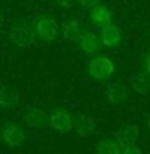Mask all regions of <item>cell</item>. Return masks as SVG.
<instances>
[{
    "label": "cell",
    "instance_id": "obj_4",
    "mask_svg": "<svg viewBox=\"0 0 150 154\" xmlns=\"http://www.w3.org/2000/svg\"><path fill=\"white\" fill-rule=\"evenodd\" d=\"M0 137H2L3 143L8 148H18L21 146L23 141L26 140V133L21 128V125L15 120H5L0 130Z\"/></svg>",
    "mask_w": 150,
    "mask_h": 154
},
{
    "label": "cell",
    "instance_id": "obj_6",
    "mask_svg": "<svg viewBox=\"0 0 150 154\" xmlns=\"http://www.w3.org/2000/svg\"><path fill=\"white\" fill-rule=\"evenodd\" d=\"M94 149L100 154H123V144L119 143L118 137L108 133H99Z\"/></svg>",
    "mask_w": 150,
    "mask_h": 154
},
{
    "label": "cell",
    "instance_id": "obj_7",
    "mask_svg": "<svg viewBox=\"0 0 150 154\" xmlns=\"http://www.w3.org/2000/svg\"><path fill=\"white\" fill-rule=\"evenodd\" d=\"M79 48L81 51L87 56H92V55H97L102 48V38H100V34H97L94 31H84V34L81 35L79 38Z\"/></svg>",
    "mask_w": 150,
    "mask_h": 154
},
{
    "label": "cell",
    "instance_id": "obj_15",
    "mask_svg": "<svg viewBox=\"0 0 150 154\" xmlns=\"http://www.w3.org/2000/svg\"><path fill=\"white\" fill-rule=\"evenodd\" d=\"M129 84L134 88L135 93H139V95L150 93V75L145 71L142 74H132L129 77Z\"/></svg>",
    "mask_w": 150,
    "mask_h": 154
},
{
    "label": "cell",
    "instance_id": "obj_5",
    "mask_svg": "<svg viewBox=\"0 0 150 154\" xmlns=\"http://www.w3.org/2000/svg\"><path fill=\"white\" fill-rule=\"evenodd\" d=\"M48 124H50V127L55 132L65 133V132L73 130L74 119H73L70 111H66L63 108H57V109H52L50 114H48Z\"/></svg>",
    "mask_w": 150,
    "mask_h": 154
},
{
    "label": "cell",
    "instance_id": "obj_10",
    "mask_svg": "<svg viewBox=\"0 0 150 154\" xmlns=\"http://www.w3.org/2000/svg\"><path fill=\"white\" fill-rule=\"evenodd\" d=\"M100 31V38H102V43H103V47H108V48H115L118 47L121 40H123V32H121V29L116 26V24H106L103 26Z\"/></svg>",
    "mask_w": 150,
    "mask_h": 154
},
{
    "label": "cell",
    "instance_id": "obj_17",
    "mask_svg": "<svg viewBox=\"0 0 150 154\" xmlns=\"http://www.w3.org/2000/svg\"><path fill=\"white\" fill-rule=\"evenodd\" d=\"M123 154H142V148L135 146V144H126L123 146Z\"/></svg>",
    "mask_w": 150,
    "mask_h": 154
},
{
    "label": "cell",
    "instance_id": "obj_1",
    "mask_svg": "<svg viewBox=\"0 0 150 154\" xmlns=\"http://www.w3.org/2000/svg\"><path fill=\"white\" fill-rule=\"evenodd\" d=\"M37 32L36 27H34V23H16L15 26H11L8 32V38L10 42L15 43L19 48H29L34 43V38H36Z\"/></svg>",
    "mask_w": 150,
    "mask_h": 154
},
{
    "label": "cell",
    "instance_id": "obj_21",
    "mask_svg": "<svg viewBox=\"0 0 150 154\" xmlns=\"http://www.w3.org/2000/svg\"><path fill=\"white\" fill-rule=\"evenodd\" d=\"M3 23H5V13L2 11V10H0V27L3 26Z\"/></svg>",
    "mask_w": 150,
    "mask_h": 154
},
{
    "label": "cell",
    "instance_id": "obj_18",
    "mask_svg": "<svg viewBox=\"0 0 150 154\" xmlns=\"http://www.w3.org/2000/svg\"><path fill=\"white\" fill-rule=\"evenodd\" d=\"M77 2H79V5L84 8H92V7H95L97 3H100V0H77Z\"/></svg>",
    "mask_w": 150,
    "mask_h": 154
},
{
    "label": "cell",
    "instance_id": "obj_3",
    "mask_svg": "<svg viewBox=\"0 0 150 154\" xmlns=\"http://www.w3.org/2000/svg\"><path fill=\"white\" fill-rule=\"evenodd\" d=\"M34 27H36L37 37L42 38L44 42H55L61 31V26L52 16H39L34 21Z\"/></svg>",
    "mask_w": 150,
    "mask_h": 154
},
{
    "label": "cell",
    "instance_id": "obj_14",
    "mask_svg": "<svg viewBox=\"0 0 150 154\" xmlns=\"http://www.w3.org/2000/svg\"><path fill=\"white\" fill-rule=\"evenodd\" d=\"M105 95L111 104H119L128 98V87L121 82H111L105 88Z\"/></svg>",
    "mask_w": 150,
    "mask_h": 154
},
{
    "label": "cell",
    "instance_id": "obj_19",
    "mask_svg": "<svg viewBox=\"0 0 150 154\" xmlns=\"http://www.w3.org/2000/svg\"><path fill=\"white\" fill-rule=\"evenodd\" d=\"M53 2L57 5H60V7H63V8H68L73 5V0H53Z\"/></svg>",
    "mask_w": 150,
    "mask_h": 154
},
{
    "label": "cell",
    "instance_id": "obj_11",
    "mask_svg": "<svg viewBox=\"0 0 150 154\" xmlns=\"http://www.w3.org/2000/svg\"><path fill=\"white\" fill-rule=\"evenodd\" d=\"M95 120L90 117V116H86V114H81L74 119V124H73V133L79 138H87L90 137L92 133L95 132Z\"/></svg>",
    "mask_w": 150,
    "mask_h": 154
},
{
    "label": "cell",
    "instance_id": "obj_2",
    "mask_svg": "<svg viewBox=\"0 0 150 154\" xmlns=\"http://www.w3.org/2000/svg\"><path fill=\"white\" fill-rule=\"evenodd\" d=\"M87 72L94 80H106L108 77L113 75L115 72V63L108 56L99 55L94 56L87 64Z\"/></svg>",
    "mask_w": 150,
    "mask_h": 154
},
{
    "label": "cell",
    "instance_id": "obj_12",
    "mask_svg": "<svg viewBox=\"0 0 150 154\" xmlns=\"http://www.w3.org/2000/svg\"><path fill=\"white\" fill-rule=\"evenodd\" d=\"M82 34H84V29H82V23L79 19L71 18V19H66V21L61 24V35L68 42L77 43Z\"/></svg>",
    "mask_w": 150,
    "mask_h": 154
},
{
    "label": "cell",
    "instance_id": "obj_22",
    "mask_svg": "<svg viewBox=\"0 0 150 154\" xmlns=\"http://www.w3.org/2000/svg\"><path fill=\"white\" fill-rule=\"evenodd\" d=\"M147 128H148V132H150V114H148V117H147Z\"/></svg>",
    "mask_w": 150,
    "mask_h": 154
},
{
    "label": "cell",
    "instance_id": "obj_20",
    "mask_svg": "<svg viewBox=\"0 0 150 154\" xmlns=\"http://www.w3.org/2000/svg\"><path fill=\"white\" fill-rule=\"evenodd\" d=\"M144 71L150 75V55L147 56V60H145V63H144Z\"/></svg>",
    "mask_w": 150,
    "mask_h": 154
},
{
    "label": "cell",
    "instance_id": "obj_16",
    "mask_svg": "<svg viewBox=\"0 0 150 154\" xmlns=\"http://www.w3.org/2000/svg\"><path fill=\"white\" fill-rule=\"evenodd\" d=\"M116 137H118L119 143L123 146H126V144H135V141L139 138V127L134 124H128L116 133Z\"/></svg>",
    "mask_w": 150,
    "mask_h": 154
},
{
    "label": "cell",
    "instance_id": "obj_8",
    "mask_svg": "<svg viewBox=\"0 0 150 154\" xmlns=\"http://www.w3.org/2000/svg\"><path fill=\"white\" fill-rule=\"evenodd\" d=\"M23 120L29 128L41 130L48 124V114L41 108H28L23 112Z\"/></svg>",
    "mask_w": 150,
    "mask_h": 154
},
{
    "label": "cell",
    "instance_id": "obj_13",
    "mask_svg": "<svg viewBox=\"0 0 150 154\" xmlns=\"http://www.w3.org/2000/svg\"><path fill=\"white\" fill-rule=\"evenodd\" d=\"M19 104H21V95L15 87H10V85L0 87V108L15 109Z\"/></svg>",
    "mask_w": 150,
    "mask_h": 154
},
{
    "label": "cell",
    "instance_id": "obj_9",
    "mask_svg": "<svg viewBox=\"0 0 150 154\" xmlns=\"http://www.w3.org/2000/svg\"><path fill=\"white\" fill-rule=\"evenodd\" d=\"M90 23L95 29H102L106 24H111L113 23V13L111 10L106 7V5H102V3H97L95 7L90 8Z\"/></svg>",
    "mask_w": 150,
    "mask_h": 154
}]
</instances>
